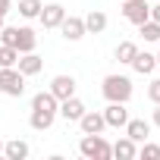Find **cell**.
<instances>
[{
  "label": "cell",
  "mask_w": 160,
  "mask_h": 160,
  "mask_svg": "<svg viewBox=\"0 0 160 160\" xmlns=\"http://www.w3.org/2000/svg\"><path fill=\"white\" fill-rule=\"evenodd\" d=\"M41 0H19V16H25V19H38V13H41Z\"/></svg>",
  "instance_id": "obj_21"
},
{
  "label": "cell",
  "mask_w": 160,
  "mask_h": 160,
  "mask_svg": "<svg viewBox=\"0 0 160 160\" xmlns=\"http://www.w3.org/2000/svg\"><path fill=\"white\" fill-rule=\"evenodd\" d=\"M0 154H3V141H0Z\"/></svg>",
  "instance_id": "obj_31"
},
{
  "label": "cell",
  "mask_w": 160,
  "mask_h": 160,
  "mask_svg": "<svg viewBox=\"0 0 160 160\" xmlns=\"http://www.w3.org/2000/svg\"><path fill=\"white\" fill-rule=\"evenodd\" d=\"M13 47L19 50V53H32L35 47H38V35L28 28V25H22V28H16V38H13Z\"/></svg>",
  "instance_id": "obj_11"
},
{
  "label": "cell",
  "mask_w": 160,
  "mask_h": 160,
  "mask_svg": "<svg viewBox=\"0 0 160 160\" xmlns=\"http://www.w3.org/2000/svg\"><path fill=\"white\" fill-rule=\"evenodd\" d=\"M113 157H116V160H135V157H138V144L126 135V138H119V141L113 144Z\"/></svg>",
  "instance_id": "obj_16"
},
{
  "label": "cell",
  "mask_w": 160,
  "mask_h": 160,
  "mask_svg": "<svg viewBox=\"0 0 160 160\" xmlns=\"http://www.w3.org/2000/svg\"><path fill=\"white\" fill-rule=\"evenodd\" d=\"M78 129H82L85 135H98V132H104V129H107V122H104V113L85 110V113H82V119H78Z\"/></svg>",
  "instance_id": "obj_10"
},
{
  "label": "cell",
  "mask_w": 160,
  "mask_h": 160,
  "mask_svg": "<svg viewBox=\"0 0 160 160\" xmlns=\"http://www.w3.org/2000/svg\"><path fill=\"white\" fill-rule=\"evenodd\" d=\"M129 66H132L138 75H151V72L157 69V57H154V53H141V50H138V53H135V60H132Z\"/></svg>",
  "instance_id": "obj_14"
},
{
  "label": "cell",
  "mask_w": 160,
  "mask_h": 160,
  "mask_svg": "<svg viewBox=\"0 0 160 160\" xmlns=\"http://www.w3.org/2000/svg\"><path fill=\"white\" fill-rule=\"evenodd\" d=\"M16 69H19V72L28 78V75H38V72L44 69V60H41L35 50H32V53H19V63H16Z\"/></svg>",
  "instance_id": "obj_12"
},
{
  "label": "cell",
  "mask_w": 160,
  "mask_h": 160,
  "mask_svg": "<svg viewBox=\"0 0 160 160\" xmlns=\"http://www.w3.org/2000/svg\"><path fill=\"white\" fill-rule=\"evenodd\" d=\"M3 157H7V160H25V157H28V144H25L22 138L3 141Z\"/></svg>",
  "instance_id": "obj_17"
},
{
  "label": "cell",
  "mask_w": 160,
  "mask_h": 160,
  "mask_svg": "<svg viewBox=\"0 0 160 160\" xmlns=\"http://www.w3.org/2000/svg\"><path fill=\"white\" fill-rule=\"evenodd\" d=\"M66 122H78V119H82V113H85V104L82 101H78L75 94L72 98H66V101H60V110H57Z\"/></svg>",
  "instance_id": "obj_9"
},
{
  "label": "cell",
  "mask_w": 160,
  "mask_h": 160,
  "mask_svg": "<svg viewBox=\"0 0 160 160\" xmlns=\"http://www.w3.org/2000/svg\"><path fill=\"white\" fill-rule=\"evenodd\" d=\"M53 119H57V113H44V110H32V116H28L32 129H38V132L50 129V126H53Z\"/></svg>",
  "instance_id": "obj_19"
},
{
  "label": "cell",
  "mask_w": 160,
  "mask_h": 160,
  "mask_svg": "<svg viewBox=\"0 0 160 160\" xmlns=\"http://www.w3.org/2000/svg\"><path fill=\"white\" fill-rule=\"evenodd\" d=\"M47 91H50L57 101H66V98H72V94H75V78H72V75H53Z\"/></svg>",
  "instance_id": "obj_7"
},
{
  "label": "cell",
  "mask_w": 160,
  "mask_h": 160,
  "mask_svg": "<svg viewBox=\"0 0 160 160\" xmlns=\"http://www.w3.org/2000/svg\"><path fill=\"white\" fill-rule=\"evenodd\" d=\"M104 122H107L110 129H122V126L129 122V110H126V104L110 101V104H107V110H104Z\"/></svg>",
  "instance_id": "obj_8"
},
{
  "label": "cell",
  "mask_w": 160,
  "mask_h": 160,
  "mask_svg": "<svg viewBox=\"0 0 160 160\" xmlns=\"http://www.w3.org/2000/svg\"><path fill=\"white\" fill-rule=\"evenodd\" d=\"M122 16L132 25H141V22L151 19V3L148 0H122Z\"/></svg>",
  "instance_id": "obj_4"
},
{
  "label": "cell",
  "mask_w": 160,
  "mask_h": 160,
  "mask_svg": "<svg viewBox=\"0 0 160 160\" xmlns=\"http://www.w3.org/2000/svg\"><path fill=\"white\" fill-rule=\"evenodd\" d=\"M13 38H16V28H13V25H3V28H0V44H10V47H13Z\"/></svg>",
  "instance_id": "obj_25"
},
{
  "label": "cell",
  "mask_w": 160,
  "mask_h": 160,
  "mask_svg": "<svg viewBox=\"0 0 160 160\" xmlns=\"http://www.w3.org/2000/svg\"><path fill=\"white\" fill-rule=\"evenodd\" d=\"M101 91H104V98L107 101H116V104H129V98H132V78L129 75H107L104 78V85H101Z\"/></svg>",
  "instance_id": "obj_1"
},
{
  "label": "cell",
  "mask_w": 160,
  "mask_h": 160,
  "mask_svg": "<svg viewBox=\"0 0 160 160\" xmlns=\"http://www.w3.org/2000/svg\"><path fill=\"white\" fill-rule=\"evenodd\" d=\"M151 19H154V22H160V3H157V7H151Z\"/></svg>",
  "instance_id": "obj_28"
},
{
  "label": "cell",
  "mask_w": 160,
  "mask_h": 160,
  "mask_svg": "<svg viewBox=\"0 0 160 160\" xmlns=\"http://www.w3.org/2000/svg\"><path fill=\"white\" fill-rule=\"evenodd\" d=\"M122 129H126V135H129L135 144H141V141L151 138V122H148V119H129Z\"/></svg>",
  "instance_id": "obj_13"
},
{
  "label": "cell",
  "mask_w": 160,
  "mask_h": 160,
  "mask_svg": "<svg viewBox=\"0 0 160 160\" xmlns=\"http://www.w3.org/2000/svg\"><path fill=\"white\" fill-rule=\"evenodd\" d=\"M138 28H141V38H144V41H151V44H154V41H160V22L148 19V22H141Z\"/></svg>",
  "instance_id": "obj_22"
},
{
  "label": "cell",
  "mask_w": 160,
  "mask_h": 160,
  "mask_svg": "<svg viewBox=\"0 0 160 160\" xmlns=\"http://www.w3.org/2000/svg\"><path fill=\"white\" fill-rule=\"evenodd\" d=\"M0 28H3V16H0Z\"/></svg>",
  "instance_id": "obj_30"
},
{
  "label": "cell",
  "mask_w": 160,
  "mask_h": 160,
  "mask_svg": "<svg viewBox=\"0 0 160 160\" xmlns=\"http://www.w3.org/2000/svg\"><path fill=\"white\" fill-rule=\"evenodd\" d=\"M78 151H82V157H88V160H110L113 157V144L101 132L98 135H85L78 141Z\"/></svg>",
  "instance_id": "obj_2"
},
{
  "label": "cell",
  "mask_w": 160,
  "mask_h": 160,
  "mask_svg": "<svg viewBox=\"0 0 160 160\" xmlns=\"http://www.w3.org/2000/svg\"><path fill=\"white\" fill-rule=\"evenodd\" d=\"M60 32H63V38L66 41H82L88 32H85V19L82 16H66L63 22H60Z\"/></svg>",
  "instance_id": "obj_6"
},
{
  "label": "cell",
  "mask_w": 160,
  "mask_h": 160,
  "mask_svg": "<svg viewBox=\"0 0 160 160\" xmlns=\"http://www.w3.org/2000/svg\"><path fill=\"white\" fill-rule=\"evenodd\" d=\"M38 19H41L44 28H60V22L66 19V7L63 3H47V7H41Z\"/></svg>",
  "instance_id": "obj_5"
},
{
  "label": "cell",
  "mask_w": 160,
  "mask_h": 160,
  "mask_svg": "<svg viewBox=\"0 0 160 160\" xmlns=\"http://www.w3.org/2000/svg\"><path fill=\"white\" fill-rule=\"evenodd\" d=\"M138 157H144V160H160V144L141 141V148H138Z\"/></svg>",
  "instance_id": "obj_24"
},
{
  "label": "cell",
  "mask_w": 160,
  "mask_h": 160,
  "mask_svg": "<svg viewBox=\"0 0 160 160\" xmlns=\"http://www.w3.org/2000/svg\"><path fill=\"white\" fill-rule=\"evenodd\" d=\"M148 98H151L154 104H160V78H154V82L148 85Z\"/></svg>",
  "instance_id": "obj_26"
},
{
  "label": "cell",
  "mask_w": 160,
  "mask_h": 160,
  "mask_svg": "<svg viewBox=\"0 0 160 160\" xmlns=\"http://www.w3.org/2000/svg\"><path fill=\"white\" fill-rule=\"evenodd\" d=\"M32 110H44V113H57L60 110V101L50 94V91H38L32 98Z\"/></svg>",
  "instance_id": "obj_15"
},
{
  "label": "cell",
  "mask_w": 160,
  "mask_h": 160,
  "mask_svg": "<svg viewBox=\"0 0 160 160\" xmlns=\"http://www.w3.org/2000/svg\"><path fill=\"white\" fill-rule=\"evenodd\" d=\"M135 53H138V44H135V41H119V44H116V60H119V63H132Z\"/></svg>",
  "instance_id": "obj_20"
},
{
  "label": "cell",
  "mask_w": 160,
  "mask_h": 160,
  "mask_svg": "<svg viewBox=\"0 0 160 160\" xmlns=\"http://www.w3.org/2000/svg\"><path fill=\"white\" fill-rule=\"evenodd\" d=\"M22 91H25V75L16 66H0V94L22 98Z\"/></svg>",
  "instance_id": "obj_3"
},
{
  "label": "cell",
  "mask_w": 160,
  "mask_h": 160,
  "mask_svg": "<svg viewBox=\"0 0 160 160\" xmlns=\"http://www.w3.org/2000/svg\"><path fill=\"white\" fill-rule=\"evenodd\" d=\"M157 66H160V53H157Z\"/></svg>",
  "instance_id": "obj_32"
},
{
  "label": "cell",
  "mask_w": 160,
  "mask_h": 160,
  "mask_svg": "<svg viewBox=\"0 0 160 160\" xmlns=\"http://www.w3.org/2000/svg\"><path fill=\"white\" fill-rule=\"evenodd\" d=\"M104 28H107V16H104L101 10H91V13L85 16V32H88V35H101Z\"/></svg>",
  "instance_id": "obj_18"
},
{
  "label": "cell",
  "mask_w": 160,
  "mask_h": 160,
  "mask_svg": "<svg viewBox=\"0 0 160 160\" xmlns=\"http://www.w3.org/2000/svg\"><path fill=\"white\" fill-rule=\"evenodd\" d=\"M10 7H13V0H0V16H7Z\"/></svg>",
  "instance_id": "obj_27"
},
{
  "label": "cell",
  "mask_w": 160,
  "mask_h": 160,
  "mask_svg": "<svg viewBox=\"0 0 160 160\" xmlns=\"http://www.w3.org/2000/svg\"><path fill=\"white\" fill-rule=\"evenodd\" d=\"M19 63V50L10 44H0V66H16Z\"/></svg>",
  "instance_id": "obj_23"
},
{
  "label": "cell",
  "mask_w": 160,
  "mask_h": 160,
  "mask_svg": "<svg viewBox=\"0 0 160 160\" xmlns=\"http://www.w3.org/2000/svg\"><path fill=\"white\" fill-rule=\"evenodd\" d=\"M154 126H160V104H157V110H154Z\"/></svg>",
  "instance_id": "obj_29"
}]
</instances>
